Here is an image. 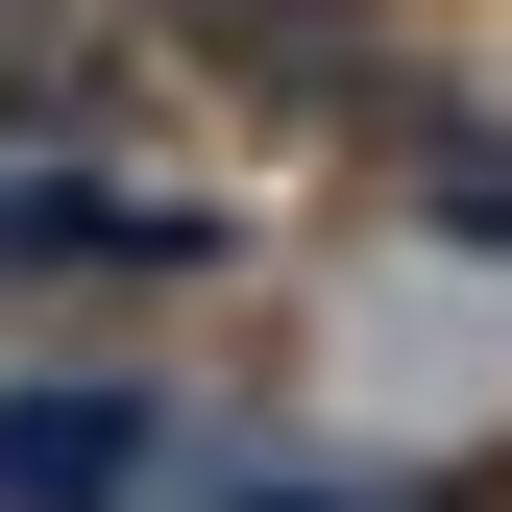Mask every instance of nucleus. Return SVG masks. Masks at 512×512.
Wrapping results in <instances>:
<instances>
[{
	"instance_id": "obj_1",
	"label": "nucleus",
	"mask_w": 512,
	"mask_h": 512,
	"mask_svg": "<svg viewBox=\"0 0 512 512\" xmlns=\"http://www.w3.org/2000/svg\"><path fill=\"white\" fill-rule=\"evenodd\" d=\"M98 98V25H74V0H0V122H74Z\"/></svg>"
},
{
	"instance_id": "obj_2",
	"label": "nucleus",
	"mask_w": 512,
	"mask_h": 512,
	"mask_svg": "<svg viewBox=\"0 0 512 512\" xmlns=\"http://www.w3.org/2000/svg\"><path fill=\"white\" fill-rule=\"evenodd\" d=\"M196 25H220V49H317L342 0H196Z\"/></svg>"
}]
</instances>
